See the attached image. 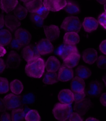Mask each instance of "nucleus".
Here are the masks:
<instances>
[{
  "mask_svg": "<svg viewBox=\"0 0 106 121\" xmlns=\"http://www.w3.org/2000/svg\"><path fill=\"white\" fill-rule=\"evenodd\" d=\"M45 63L41 58H36L28 61L25 66V71L28 76L31 77L40 78L45 72Z\"/></svg>",
  "mask_w": 106,
  "mask_h": 121,
  "instance_id": "obj_1",
  "label": "nucleus"
},
{
  "mask_svg": "<svg viewBox=\"0 0 106 121\" xmlns=\"http://www.w3.org/2000/svg\"><path fill=\"white\" fill-rule=\"evenodd\" d=\"M52 113L57 120L66 121L72 113V108L70 105L58 103L54 106Z\"/></svg>",
  "mask_w": 106,
  "mask_h": 121,
  "instance_id": "obj_2",
  "label": "nucleus"
},
{
  "mask_svg": "<svg viewBox=\"0 0 106 121\" xmlns=\"http://www.w3.org/2000/svg\"><path fill=\"white\" fill-rule=\"evenodd\" d=\"M82 26L80 19L76 17H68L63 21L61 27L67 33L79 32Z\"/></svg>",
  "mask_w": 106,
  "mask_h": 121,
  "instance_id": "obj_3",
  "label": "nucleus"
},
{
  "mask_svg": "<svg viewBox=\"0 0 106 121\" xmlns=\"http://www.w3.org/2000/svg\"><path fill=\"white\" fill-rule=\"evenodd\" d=\"M3 99L7 110H14L18 109L21 105V97L14 93H10L6 95Z\"/></svg>",
  "mask_w": 106,
  "mask_h": 121,
  "instance_id": "obj_4",
  "label": "nucleus"
},
{
  "mask_svg": "<svg viewBox=\"0 0 106 121\" xmlns=\"http://www.w3.org/2000/svg\"><path fill=\"white\" fill-rule=\"evenodd\" d=\"M14 39L22 48L29 43L31 40V35L28 30L19 28L15 31V39Z\"/></svg>",
  "mask_w": 106,
  "mask_h": 121,
  "instance_id": "obj_5",
  "label": "nucleus"
},
{
  "mask_svg": "<svg viewBox=\"0 0 106 121\" xmlns=\"http://www.w3.org/2000/svg\"><path fill=\"white\" fill-rule=\"evenodd\" d=\"M78 52V49L76 46L63 44H61L57 49L56 54L64 60L73 54Z\"/></svg>",
  "mask_w": 106,
  "mask_h": 121,
  "instance_id": "obj_6",
  "label": "nucleus"
},
{
  "mask_svg": "<svg viewBox=\"0 0 106 121\" xmlns=\"http://www.w3.org/2000/svg\"><path fill=\"white\" fill-rule=\"evenodd\" d=\"M43 4L49 11L55 12L64 8L67 5V1L59 0H45L43 2Z\"/></svg>",
  "mask_w": 106,
  "mask_h": 121,
  "instance_id": "obj_7",
  "label": "nucleus"
},
{
  "mask_svg": "<svg viewBox=\"0 0 106 121\" xmlns=\"http://www.w3.org/2000/svg\"><path fill=\"white\" fill-rule=\"evenodd\" d=\"M22 55L23 58L28 62L34 59L40 57L36 47L32 45L25 47L22 51Z\"/></svg>",
  "mask_w": 106,
  "mask_h": 121,
  "instance_id": "obj_8",
  "label": "nucleus"
},
{
  "mask_svg": "<svg viewBox=\"0 0 106 121\" xmlns=\"http://www.w3.org/2000/svg\"><path fill=\"white\" fill-rule=\"evenodd\" d=\"M37 51L38 54L41 55H48L53 51V45L47 39L41 40L36 46Z\"/></svg>",
  "mask_w": 106,
  "mask_h": 121,
  "instance_id": "obj_9",
  "label": "nucleus"
},
{
  "mask_svg": "<svg viewBox=\"0 0 106 121\" xmlns=\"http://www.w3.org/2000/svg\"><path fill=\"white\" fill-rule=\"evenodd\" d=\"M21 58L18 54L13 51H10L7 56L6 66L10 69H16L20 65Z\"/></svg>",
  "mask_w": 106,
  "mask_h": 121,
  "instance_id": "obj_10",
  "label": "nucleus"
},
{
  "mask_svg": "<svg viewBox=\"0 0 106 121\" xmlns=\"http://www.w3.org/2000/svg\"><path fill=\"white\" fill-rule=\"evenodd\" d=\"M44 33L47 40L50 41H53L59 37L60 30L58 26L50 25L44 28Z\"/></svg>",
  "mask_w": 106,
  "mask_h": 121,
  "instance_id": "obj_11",
  "label": "nucleus"
},
{
  "mask_svg": "<svg viewBox=\"0 0 106 121\" xmlns=\"http://www.w3.org/2000/svg\"><path fill=\"white\" fill-rule=\"evenodd\" d=\"M91 104L88 99H83L80 101L75 103L74 110L80 116H83L87 113L91 108Z\"/></svg>",
  "mask_w": 106,
  "mask_h": 121,
  "instance_id": "obj_12",
  "label": "nucleus"
},
{
  "mask_svg": "<svg viewBox=\"0 0 106 121\" xmlns=\"http://www.w3.org/2000/svg\"><path fill=\"white\" fill-rule=\"evenodd\" d=\"M58 99L62 104L70 105L74 102V93L68 89H63L60 92Z\"/></svg>",
  "mask_w": 106,
  "mask_h": 121,
  "instance_id": "obj_13",
  "label": "nucleus"
},
{
  "mask_svg": "<svg viewBox=\"0 0 106 121\" xmlns=\"http://www.w3.org/2000/svg\"><path fill=\"white\" fill-rule=\"evenodd\" d=\"M58 74L60 80L63 82L69 81L74 77V72L72 69L64 65L60 68Z\"/></svg>",
  "mask_w": 106,
  "mask_h": 121,
  "instance_id": "obj_14",
  "label": "nucleus"
},
{
  "mask_svg": "<svg viewBox=\"0 0 106 121\" xmlns=\"http://www.w3.org/2000/svg\"><path fill=\"white\" fill-rule=\"evenodd\" d=\"M83 60L88 65H92L97 59V52L94 48H88L85 50L83 54Z\"/></svg>",
  "mask_w": 106,
  "mask_h": 121,
  "instance_id": "obj_15",
  "label": "nucleus"
},
{
  "mask_svg": "<svg viewBox=\"0 0 106 121\" xmlns=\"http://www.w3.org/2000/svg\"><path fill=\"white\" fill-rule=\"evenodd\" d=\"M82 25L85 31L91 33L97 30L98 23L97 20L93 17H86L83 22Z\"/></svg>",
  "mask_w": 106,
  "mask_h": 121,
  "instance_id": "obj_16",
  "label": "nucleus"
},
{
  "mask_svg": "<svg viewBox=\"0 0 106 121\" xmlns=\"http://www.w3.org/2000/svg\"><path fill=\"white\" fill-rule=\"evenodd\" d=\"M5 25L9 30H14L20 25V21L14 14H9L5 17Z\"/></svg>",
  "mask_w": 106,
  "mask_h": 121,
  "instance_id": "obj_17",
  "label": "nucleus"
},
{
  "mask_svg": "<svg viewBox=\"0 0 106 121\" xmlns=\"http://www.w3.org/2000/svg\"><path fill=\"white\" fill-rule=\"evenodd\" d=\"M61 67V63L59 59L54 56L49 57L45 63V68L47 71L57 72Z\"/></svg>",
  "mask_w": 106,
  "mask_h": 121,
  "instance_id": "obj_18",
  "label": "nucleus"
},
{
  "mask_svg": "<svg viewBox=\"0 0 106 121\" xmlns=\"http://www.w3.org/2000/svg\"><path fill=\"white\" fill-rule=\"evenodd\" d=\"M80 41V37L78 34L75 32H70L66 33L64 36V44L75 46Z\"/></svg>",
  "mask_w": 106,
  "mask_h": 121,
  "instance_id": "obj_19",
  "label": "nucleus"
},
{
  "mask_svg": "<svg viewBox=\"0 0 106 121\" xmlns=\"http://www.w3.org/2000/svg\"><path fill=\"white\" fill-rule=\"evenodd\" d=\"M85 82L84 80L76 76L71 82V89L73 92H81L84 91Z\"/></svg>",
  "mask_w": 106,
  "mask_h": 121,
  "instance_id": "obj_20",
  "label": "nucleus"
},
{
  "mask_svg": "<svg viewBox=\"0 0 106 121\" xmlns=\"http://www.w3.org/2000/svg\"><path fill=\"white\" fill-rule=\"evenodd\" d=\"M18 4V1H0V8L3 12L9 13L15 10Z\"/></svg>",
  "mask_w": 106,
  "mask_h": 121,
  "instance_id": "obj_21",
  "label": "nucleus"
},
{
  "mask_svg": "<svg viewBox=\"0 0 106 121\" xmlns=\"http://www.w3.org/2000/svg\"><path fill=\"white\" fill-rule=\"evenodd\" d=\"M102 86L101 83L97 80L91 82L90 85V89L88 90V94L91 96H96L101 93Z\"/></svg>",
  "mask_w": 106,
  "mask_h": 121,
  "instance_id": "obj_22",
  "label": "nucleus"
},
{
  "mask_svg": "<svg viewBox=\"0 0 106 121\" xmlns=\"http://www.w3.org/2000/svg\"><path fill=\"white\" fill-rule=\"evenodd\" d=\"M25 4L26 9L28 12L33 13L38 10L44 5L42 1H22Z\"/></svg>",
  "mask_w": 106,
  "mask_h": 121,
  "instance_id": "obj_23",
  "label": "nucleus"
},
{
  "mask_svg": "<svg viewBox=\"0 0 106 121\" xmlns=\"http://www.w3.org/2000/svg\"><path fill=\"white\" fill-rule=\"evenodd\" d=\"M80 59V55L79 53H74L63 60L64 65L70 69L74 68L78 65Z\"/></svg>",
  "mask_w": 106,
  "mask_h": 121,
  "instance_id": "obj_24",
  "label": "nucleus"
},
{
  "mask_svg": "<svg viewBox=\"0 0 106 121\" xmlns=\"http://www.w3.org/2000/svg\"><path fill=\"white\" fill-rule=\"evenodd\" d=\"M59 80V74L57 72L48 71L43 79V82L46 84L52 85L58 82Z\"/></svg>",
  "mask_w": 106,
  "mask_h": 121,
  "instance_id": "obj_25",
  "label": "nucleus"
},
{
  "mask_svg": "<svg viewBox=\"0 0 106 121\" xmlns=\"http://www.w3.org/2000/svg\"><path fill=\"white\" fill-rule=\"evenodd\" d=\"M12 36L10 31L6 29L0 30V45L6 46L11 42Z\"/></svg>",
  "mask_w": 106,
  "mask_h": 121,
  "instance_id": "obj_26",
  "label": "nucleus"
},
{
  "mask_svg": "<svg viewBox=\"0 0 106 121\" xmlns=\"http://www.w3.org/2000/svg\"><path fill=\"white\" fill-rule=\"evenodd\" d=\"M10 89L14 94L19 95L23 90V86L22 82L18 79L13 80L10 83Z\"/></svg>",
  "mask_w": 106,
  "mask_h": 121,
  "instance_id": "obj_27",
  "label": "nucleus"
},
{
  "mask_svg": "<svg viewBox=\"0 0 106 121\" xmlns=\"http://www.w3.org/2000/svg\"><path fill=\"white\" fill-rule=\"evenodd\" d=\"M76 74L77 76L81 78L82 79H87L91 75V72L90 70L84 65L79 66L76 70Z\"/></svg>",
  "mask_w": 106,
  "mask_h": 121,
  "instance_id": "obj_28",
  "label": "nucleus"
},
{
  "mask_svg": "<svg viewBox=\"0 0 106 121\" xmlns=\"http://www.w3.org/2000/svg\"><path fill=\"white\" fill-rule=\"evenodd\" d=\"M28 11L21 5H18L14 10V15L19 20H23L28 15Z\"/></svg>",
  "mask_w": 106,
  "mask_h": 121,
  "instance_id": "obj_29",
  "label": "nucleus"
},
{
  "mask_svg": "<svg viewBox=\"0 0 106 121\" xmlns=\"http://www.w3.org/2000/svg\"><path fill=\"white\" fill-rule=\"evenodd\" d=\"M12 121H23L25 117V111L23 109H16L11 112Z\"/></svg>",
  "mask_w": 106,
  "mask_h": 121,
  "instance_id": "obj_30",
  "label": "nucleus"
},
{
  "mask_svg": "<svg viewBox=\"0 0 106 121\" xmlns=\"http://www.w3.org/2000/svg\"><path fill=\"white\" fill-rule=\"evenodd\" d=\"M36 99L35 95L33 92H28L23 95L21 98V102L23 105H29L32 104Z\"/></svg>",
  "mask_w": 106,
  "mask_h": 121,
  "instance_id": "obj_31",
  "label": "nucleus"
},
{
  "mask_svg": "<svg viewBox=\"0 0 106 121\" xmlns=\"http://www.w3.org/2000/svg\"><path fill=\"white\" fill-rule=\"evenodd\" d=\"M64 9L67 13L70 14H76L80 11L78 5L71 1H67V5L64 8Z\"/></svg>",
  "mask_w": 106,
  "mask_h": 121,
  "instance_id": "obj_32",
  "label": "nucleus"
},
{
  "mask_svg": "<svg viewBox=\"0 0 106 121\" xmlns=\"http://www.w3.org/2000/svg\"><path fill=\"white\" fill-rule=\"evenodd\" d=\"M26 121H41V118L38 111L36 110H31L25 115Z\"/></svg>",
  "mask_w": 106,
  "mask_h": 121,
  "instance_id": "obj_33",
  "label": "nucleus"
},
{
  "mask_svg": "<svg viewBox=\"0 0 106 121\" xmlns=\"http://www.w3.org/2000/svg\"><path fill=\"white\" fill-rule=\"evenodd\" d=\"M9 86L8 80L4 77H0V94H4L9 91Z\"/></svg>",
  "mask_w": 106,
  "mask_h": 121,
  "instance_id": "obj_34",
  "label": "nucleus"
},
{
  "mask_svg": "<svg viewBox=\"0 0 106 121\" xmlns=\"http://www.w3.org/2000/svg\"><path fill=\"white\" fill-rule=\"evenodd\" d=\"M31 20L33 23L37 26L41 27L43 25L44 19L37 15L35 12L31 13Z\"/></svg>",
  "mask_w": 106,
  "mask_h": 121,
  "instance_id": "obj_35",
  "label": "nucleus"
},
{
  "mask_svg": "<svg viewBox=\"0 0 106 121\" xmlns=\"http://www.w3.org/2000/svg\"><path fill=\"white\" fill-rule=\"evenodd\" d=\"M97 65L98 67L101 69H106V56H99L97 59Z\"/></svg>",
  "mask_w": 106,
  "mask_h": 121,
  "instance_id": "obj_36",
  "label": "nucleus"
},
{
  "mask_svg": "<svg viewBox=\"0 0 106 121\" xmlns=\"http://www.w3.org/2000/svg\"><path fill=\"white\" fill-rule=\"evenodd\" d=\"M35 13L38 16L41 17L42 19H45L48 16L49 13V11L47 10L44 6L43 5Z\"/></svg>",
  "mask_w": 106,
  "mask_h": 121,
  "instance_id": "obj_37",
  "label": "nucleus"
},
{
  "mask_svg": "<svg viewBox=\"0 0 106 121\" xmlns=\"http://www.w3.org/2000/svg\"><path fill=\"white\" fill-rule=\"evenodd\" d=\"M73 93L74 95V101L75 103L84 99L86 95V92L85 90L81 92H73Z\"/></svg>",
  "mask_w": 106,
  "mask_h": 121,
  "instance_id": "obj_38",
  "label": "nucleus"
},
{
  "mask_svg": "<svg viewBox=\"0 0 106 121\" xmlns=\"http://www.w3.org/2000/svg\"><path fill=\"white\" fill-rule=\"evenodd\" d=\"M98 21L100 25L106 30V12L101 13L99 16Z\"/></svg>",
  "mask_w": 106,
  "mask_h": 121,
  "instance_id": "obj_39",
  "label": "nucleus"
},
{
  "mask_svg": "<svg viewBox=\"0 0 106 121\" xmlns=\"http://www.w3.org/2000/svg\"><path fill=\"white\" fill-rule=\"evenodd\" d=\"M69 121H83V118L76 112H73L69 118Z\"/></svg>",
  "mask_w": 106,
  "mask_h": 121,
  "instance_id": "obj_40",
  "label": "nucleus"
},
{
  "mask_svg": "<svg viewBox=\"0 0 106 121\" xmlns=\"http://www.w3.org/2000/svg\"><path fill=\"white\" fill-rule=\"evenodd\" d=\"M0 121H12L11 117L9 113H7V112H5L1 115Z\"/></svg>",
  "mask_w": 106,
  "mask_h": 121,
  "instance_id": "obj_41",
  "label": "nucleus"
},
{
  "mask_svg": "<svg viewBox=\"0 0 106 121\" xmlns=\"http://www.w3.org/2000/svg\"><path fill=\"white\" fill-rule=\"evenodd\" d=\"M99 49L102 53L106 55V40L101 42L99 45Z\"/></svg>",
  "mask_w": 106,
  "mask_h": 121,
  "instance_id": "obj_42",
  "label": "nucleus"
},
{
  "mask_svg": "<svg viewBox=\"0 0 106 121\" xmlns=\"http://www.w3.org/2000/svg\"><path fill=\"white\" fill-rule=\"evenodd\" d=\"M100 101L103 106L106 107V92L101 95L100 97Z\"/></svg>",
  "mask_w": 106,
  "mask_h": 121,
  "instance_id": "obj_43",
  "label": "nucleus"
},
{
  "mask_svg": "<svg viewBox=\"0 0 106 121\" xmlns=\"http://www.w3.org/2000/svg\"><path fill=\"white\" fill-rule=\"evenodd\" d=\"M7 110L4 103V99L0 98V112H4Z\"/></svg>",
  "mask_w": 106,
  "mask_h": 121,
  "instance_id": "obj_44",
  "label": "nucleus"
},
{
  "mask_svg": "<svg viewBox=\"0 0 106 121\" xmlns=\"http://www.w3.org/2000/svg\"><path fill=\"white\" fill-rule=\"evenodd\" d=\"M6 67V65L4 60L0 58V73L3 72Z\"/></svg>",
  "mask_w": 106,
  "mask_h": 121,
  "instance_id": "obj_45",
  "label": "nucleus"
},
{
  "mask_svg": "<svg viewBox=\"0 0 106 121\" xmlns=\"http://www.w3.org/2000/svg\"><path fill=\"white\" fill-rule=\"evenodd\" d=\"M5 25V19L4 18V16L0 14V29H1Z\"/></svg>",
  "mask_w": 106,
  "mask_h": 121,
  "instance_id": "obj_46",
  "label": "nucleus"
},
{
  "mask_svg": "<svg viewBox=\"0 0 106 121\" xmlns=\"http://www.w3.org/2000/svg\"><path fill=\"white\" fill-rule=\"evenodd\" d=\"M6 53V51L5 48L0 45V57L4 56Z\"/></svg>",
  "mask_w": 106,
  "mask_h": 121,
  "instance_id": "obj_47",
  "label": "nucleus"
},
{
  "mask_svg": "<svg viewBox=\"0 0 106 121\" xmlns=\"http://www.w3.org/2000/svg\"><path fill=\"white\" fill-rule=\"evenodd\" d=\"M85 121H99L94 117H89Z\"/></svg>",
  "mask_w": 106,
  "mask_h": 121,
  "instance_id": "obj_48",
  "label": "nucleus"
},
{
  "mask_svg": "<svg viewBox=\"0 0 106 121\" xmlns=\"http://www.w3.org/2000/svg\"><path fill=\"white\" fill-rule=\"evenodd\" d=\"M102 80L105 82V85L106 86V74L104 76H103V77H102Z\"/></svg>",
  "mask_w": 106,
  "mask_h": 121,
  "instance_id": "obj_49",
  "label": "nucleus"
},
{
  "mask_svg": "<svg viewBox=\"0 0 106 121\" xmlns=\"http://www.w3.org/2000/svg\"><path fill=\"white\" fill-rule=\"evenodd\" d=\"M98 2L102 4H105L106 3V1H98Z\"/></svg>",
  "mask_w": 106,
  "mask_h": 121,
  "instance_id": "obj_50",
  "label": "nucleus"
},
{
  "mask_svg": "<svg viewBox=\"0 0 106 121\" xmlns=\"http://www.w3.org/2000/svg\"><path fill=\"white\" fill-rule=\"evenodd\" d=\"M104 8H105V12H106V3L104 4Z\"/></svg>",
  "mask_w": 106,
  "mask_h": 121,
  "instance_id": "obj_51",
  "label": "nucleus"
}]
</instances>
